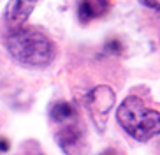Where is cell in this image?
I'll use <instances>...</instances> for the list:
<instances>
[{"instance_id":"6da1fadb","label":"cell","mask_w":160,"mask_h":155,"mask_svg":"<svg viewBox=\"0 0 160 155\" xmlns=\"http://www.w3.org/2000/svg\"><path fill=\"white\" fill-rule=\"evenodd\" d=\"M5 48L16 62L30 67H44L53 60V44L37 28H16L5 37Z\"/></svg>"},{"instance_id":"7a4b0ae2","label":"cell","mask_w":160,"mask_h":155,"mask_svg":"<svg viewBox=\"0 0 160 155\" xmlns=\"http://www.w3.org/2000/svg\"><path fill=\"white\" fill-rule=\"evenodd\" d=\"M118 123L136 141H150L160 134V113L146 108L139 97H127L116 111Z\"/></svg>"},{"instance_id":"3957f363","label":"cell","mask_w":160,"mask_h":155,"mask_svg":"<svg viewBox=\"0 0 160 155\" xmlns=\"http://www.w3.org/2000/svg\"><path fill=\"white\" fill-rule=\"evenodd\" d=\"M58 145L67 155H81L85 150V134L78 123L62 127L57 134Z\"/></svg>"},{"instance_id":"277c9868","label":"cell","mask_w":160,"mask_h":155,"mask_svg":"<svg viewBox=\"0 0 160 155\" xmlns=\"http://www.w3.org/2000/svg\"><path fill=\"white\" fill-rule=\"evenodd\" d=\"M86 104H88V109L93 118H97V116L106 118L114 104V92L109 86H106V85L97 86V88H93L88 94Z\"/></svg>"},{"instance_id":"5b68a950","label":"cell","mask_w":160,"mask_h":155,"mask_svg":"<svg viewBox=\"0 0 160 155\" xmlns=\"http://www.w3.org/2000/svg\"><path fill=\"white\" fill-rule=\"evenodd\" d=\"M35 4L37 0H9L5 7V23L9 25L11 30L25 27Z\"/></svg>"},{"instance_id":"8992f818","label":"cell","mask_w":160,"mask_h":155,"mask_svg":"<svg viewBox=\"0 0 160 155\" xmlns=\"http://www.w3.org/2000/svg\"><path fill=\"white\" fill-rule=\"evenodd\" d=\"M111 0H79L78 4V18L81 23H90L97 18H102L111 9Z\"/></svg>"},{"instance_id":"52a82bcc","label":"cell","mask_w":160,"mask_h":155,"mask_svg":"<svg viewBox=\"0 0 160 155\" xmlns=\"http://www.w3.org/2000/svg\"><path fill=\"white\" fill-rule=\"evenodd\" d=\"M51 118L58 123L71 122L72 118H76V109L71 102H57L51 108Z\"/></svg>"},{"instance_id":"ba28073f","label":"cell","mask_w":160,"mask_h":155,"mask_svg":"<svg viewBox=\"0 0 160 155\" xmlns=\"http://www.w3.org/2000/svg\"><path fill=\"white\" fill-rule=\"evenodd\" d=\"M104 51L109 53V55H122L123 53V44L120 39H109L104 46Z\"/></svg>"},{"instance_id":"9c48e42d","label":"cell","mask_w":160,"mask_h":155,"mask_svg":"<svg viewBox=\"0 0 160 155\" xmlns=\"http://www.w3.org/2000/svg\"><path fill=\"white\" fill-rule=\"evenodd\" d=\"M142 5L150 7V9H155V11H160V0H139Z\"/></svg>"},{"instance_id":"30bf717a","label":"cell","mask_w":160,"mask_h":155,"mask_svg":"<svg viewBox=\"0 0 160 155\" xmlns=\"http://www.w3.org/2000/svg\"><path fill=\"white\" fill-rule=\"evenodd\" d=\"M7 148H9V145H7V141H5V139H2V141H0V150H2V152H5Z\"/></svg>"},{"instance_id":"8fae6325","label":"cell","mask_w":160,"mask_h":155,"mask_svg":"<svg viewBox=\"0 0 160 155\" xmlns=\"http://www.w3.org/2000/svg\"><path fill=\"white\" fill-rule=\"evenodd\" d=\"M100 155H118V152H116V150H113V148H109V150L102 152Z\"/></svg>"}]
</instances>
